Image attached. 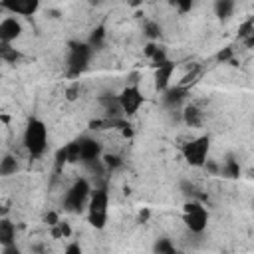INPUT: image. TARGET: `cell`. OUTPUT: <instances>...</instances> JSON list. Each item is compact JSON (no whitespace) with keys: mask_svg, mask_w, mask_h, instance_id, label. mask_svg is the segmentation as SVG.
<instances>
[{"mask_svg":"<svg viewBox=\"0 0 254 254\" xmlns=\"http://www.w3.org/2000/svg\"><path fill=\"white\" fill-rule=\"evenodd\" d=\"M117 101H119V107H121V113L125 117H133L145 103V95L139 87V83H129L125 85L119 95H117Z\"/></svg>","mask_w":254,"mask_h":254,"instance_id":"52a82bcc","label":"cell"},{"mask_svg":"<svg viewBox=\"0 0 254 254\" xmlns=\"http://www.w3.org/2000/svg\"><path fill=\"white\" fill-rule=\"evenodd\" d=\"M93 189L89 185L87 179H77L73 181V185L65 190V196H64V208L67 212H81L83 208H87V202H89V196H91Z\"/></svg>","mask_w":254,"mask_h":254,"instance_id":"3957f363","label":"cell"},{"mask_svg":"<svg viewBox=\"0 0 254 254\" xmlns=\"http://www.w3.org/2000/svg\"><path fill=\"white\" fill-rule=\"evenodd\" d=\"M62 254H83V248H81L79 242H69V244L64 248Z\"/></svg>","mask_w":254,"mask_h":254,"instance_id":"44dd1931","label":"cell"},{"mask_svg":"<svg viewBox=\"0 0 254 254\" xmlns=\"http://www.w3.org/2000/svg\"><path fill=\"white\" fill-rule=\"evenodd\" d=\"M173 73H175V64H173L171 60L159 64V65L155 67V77H153V79H155V89L161 91V93H165V91L171 87V77H173Z\"/></svg>","mask_w":254,"mask_h":254,"instance_id":"30bf717a","label":"cell"},{"mask_svg":"<svg viewBox=\"0 0 254 254\" xmlns=\"http://www.w3.org/2000/svg\"><path fill=\"white\" fill-rule=\"evenodd\" d=\"M101 163H103L105 171H115V169H119L123 165V161L117 155H103L101 157Z\"/></svg>","mask_w":254,"mask_h":254,"instance_id":"2e32d148","label":"cell"},{"mask_svg":"<svg viewBox=\"0 0 254 254\" xmlns=\"http://www.w3.org/2000/svg\"><path fill=\"white\" fill-rule=\"evenodd\" d=\"M0 52H2V60L4 62H16V58H18V52L12 50V46H8V44H2Z\"/></svg>","mask_w":254,"mask_h":254,"instance_id":"ffe728a7","label":"cell"},{"mask_svg":"<svg viewBox=\"0 0 254 254\" xmlns=\"http://www.w3.org/2000/svg\"><path fill=\"white\" fill-rule=\"evenodd\" d=\"M183 159L190 167H204L208 163V153H210V137L208 135H198L190 141H187L181 147Z\"/></svg>","mask_w":254,"mask_h":254,"instance_id":"5b68a950","label":"cell"},{"mask_svg":"<svg viewBox=\"0 0 254 254\" xmlns=\"http://www.w3.org/2000/svg\"><path fill=\"white\" fill-rule=\"evenodd\" d=\"M222 173H224L226 177H238V175H240V167H238V163H236V161L228 159V161H226V165L222 167Z\"/></svg>","mask_w":254,"mask_h":254,"instance_id":"d6986e66","label":"cell"},{"mask_svg":"<svg viewBox=\"0 0 254 254\" xmlns=\"http://www.w3.org/2000/svg\"><path fill=\"white\" fill-rule=\"evenodd\" d=\"M69 234V226L65 222H58L54 228V236H67Z\"/></svg>","mask_w":254,"mask_h":254,"instance_id":"7402d4cb","label":"cell"},{"mask_svg":"<svg viewBox=\"0 0 254 254\" xmlns=\"http://www.w3.org/2000/svg\"><path fill=\"white\" fill-rule=\"evenodd\" d=\"M103 38H105V32H103V28H97V30H93V34L89 36V40H87V44L95 50V48H99L101 46V42H103Z\"/></svg>","mask_w":254,"mask_h":254,"instance_id":"ac0fdd59","label":"cell"},{"mask_svg":"<svg viewBox=\"0 0 254 254\" xmlns=\"http://www.w3.org/2000/svg\"><path fill=\"white\" fill-rule=\"evenodd\" d=\"M2 254H22V252L14 242V244H8V246H2Z\"/></svg>","mask_w":254,"mask_h":254,"instance_id":"603a6c76","label":"cell"},{"mask_svg":"<svg viewBox=\"0 0 254 254\" xmlns=\"http://www.w3.org/2000/svg\"><path fill=\"white\" fill-rule=\"evenodd\" d=\"M155 254H177V250H175V246L171 244V240L161 238V240L155 244Z\"/></svg>","mask_w":254,"mask_h":254,"instance_id":"e0dca14e","label":"cell"},{"mask_svg":"<svg viewBox=\"0 0 254 254\" xmlns=\"http://www.w3.org/2000/svg\"><path fill=\"white\" fill-rule=\"evenodd\" d=\"M14 242H16V226L8 218H2L0 220V244L8 246V244H14Z\"/></svg>","mask_w":254,"mask_h":254,"instance_id":"7c38bea8","label":"cell"},{"mask_svg":"<svg viewBox=\"0 0 254 254\" xmlns=\"http://www.w3.org/2000/svg\"><path fill=\"white\" fill-rule=\"evenodd\" d=\"M48 139H50V135H48L46 123L38 117H30L24 127V133H22V145H24L26 153L32 159L42 157L48 149Z\"/></svg>","mask_w":254,"mask_h":254,"instance_id":"6da1fadb","label":"cell"},{"mask_svg":"<svg viewBox=\"0 0 254 254\" xmlns=\"http://www.w3.org/2000/svg\"><path fill=\"white\" fill-rule=\"evenodd\" d=\"M22 32H24V28H22V22L18 16L8 14L0 20V44L10 46L12 42H16L22 36Z\"/></svg>","mask_w":254,"mask_h":254,"instance_id":"ba28073f","label":"cell"},{"mask_svg":"<svg viewBox=\"0 0 254 254\" xmlns=\"http://www.w3.org/2000/svg\"><path fill=\"white\" fill-rule=\"evenodd\" d=\"M2 8L8 10L12 16H34L40 10L38 0H6L2 2Z\"/></svg>","mask_w":254,"mask_h":254,"instance_id":"9c48e42d","label":"cell"},{"mask_svg":"<svg viewBox=\"0 0 254 254\" xmlns=\"http://www.w3.org/2000/svg\"><path fill=\"white\" fill-rule=\"evenodd\" d=\"M18 171V161L14 155H4L2 161H0V175L2 177H10V175H16Z\"/></svg>","mask_w":254,"mask_h":254,"instance_id":"9a60e30c","label":"cell"},{"mask_svg":"<svg viewBox=\"0 0 254 254\" xmlns=\"http://www.w3.org/2000/svg\"><path fill=\"white\" fill-rule=\"evenodd\" d=\"M212 8H214V14H216L220 20H226V18H230V16H232V12H234L236 4H234L232 0H216Z\"/></svg>","mask_w":254,"mask_h":254,"instance_id":"5bb4252c","label":"cell"},{"mask_svg":"<svg viewBox=\"0 0 254 254\" xmlns=\"http://www.w3.org/2000/svg\"><path fill=\"white\" fill-rule=\"evenodd\" d=\"M183 121L189 127H200V123H202V111L196 105H187L183 109Z\"/></svg>","mask_w":254,"mask_h":254,"instance_id":"4fadbf2b","label":"cell"},{"mask_svg":"<svg viewBox=\"0 0 254 254\" xmlns=\"http://www.w3.org/2000/svg\"><path fill=\"white\" fill-rule=\"evenodd\" d=\"M91 54H93V48L87 42H69L67 60H65L67 73L69 75H81L89 65Z\"/></svg>","mask_w":254,"mask_h":254,"instance_id":"277c9868","label":"cell"},{"mask_svg":"<svg viewBox=\"0 0 254 254\" xmlns=\"http://www.w3.org/2000/svg\"><path fill=\"white\" fill-rule=\"evenodd\" d=\"M77 89H79V85L75 83V85H73V87L67 91V99H75V91H77Z\"/></svg>","mask_w":254,"mask_h":254,"instance_id":"cb8c5ba5","label":"cell"},{"mask_svg":"<svg viewBox=\"0 0 254 254\" xmlns=\"http://www.w3.org/2000/svg\"><path fill=\"white\" fill-rule=\"evenodd\" d=\"M85 214H87V222L91 228H95V230L105 228L107 218H109V192L105 187L93 189L87 208H85Z\"/></svg>","mask_w":254,"mask_h":254,"instance_id":"7a4b0ae2","label":"cell"},{"mask_svg":"<svg viewBox=\"0 0 254 254\" xmlns=\"http://www.w3.org/2000/svg\"><path fill=\"white\" fill-rule=\"evenodd\" d=\"M187 99V87L185 85H171L165 93H163V101H165V105L167 107H171V109H175V107H179L183 101Z\"/></svg>","mask_w":254,"mask_h":254,"instance_id":"8fae6325","label":"cell"},{"mask_svg":"<svg viewBox=\"0 0 254 254\" xmlns=\"http://www.w3.org/2000/svg\"><path fill=\"white\" fill-rule=\"evenodd\" d=\"M183 222L189 232L192 234H202L208 226V210L202 202L198 200H189L183 206Z\"/></svg>","mask_w":254,"mask_h":254,"instance_id":"8992f818","label":"cell"}]
</instances>
